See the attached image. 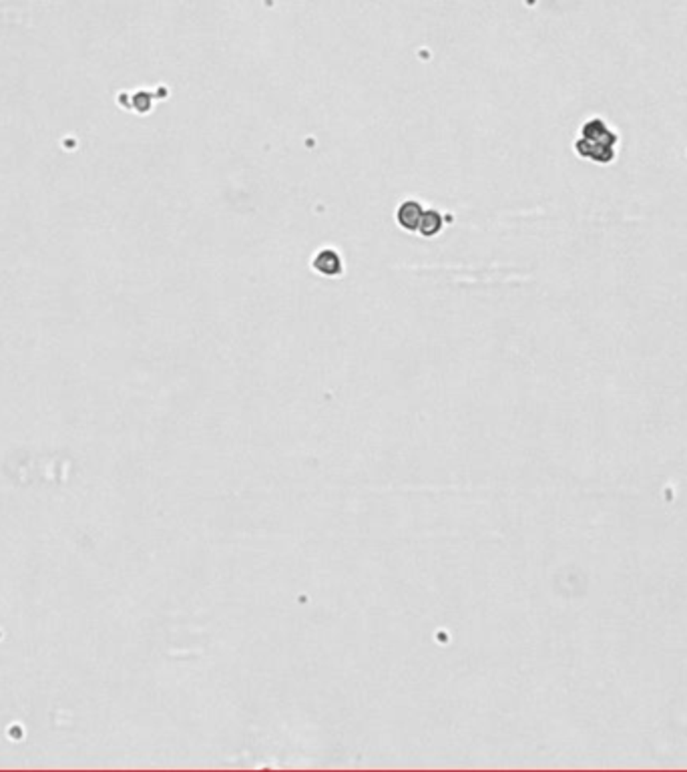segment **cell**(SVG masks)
Returning a JSON list of instances; mask_svg holds the SVG:
<instances>
[{"label": "cell", "mask_w": 687, "mask_h": 772, "mask_svg": "<svg viewBox=\"0 0 687 772\" xmlns=\"http://www.w3.org/2000/svg\"><path fill=\"white\" fill-rule=\"evenodd\" d=\"M422 213H425V208L418 203L416 200L402 201L396 212V222L402 229L406 232H418V225H420V220H422Z\"/></svg>", "instance_id": "2"}, {"label": "cell", "mask_w": 687, "mask_h": 772, "mask_svg": "<svg viewBox=\"0 0 687 772\" xmlns=\"http://www.w3.org/2000/svg\"><path fill=\"white\" fill-rule=\"evenodd\" d=\"M442 224H444V220H442V215L437 210H426L422 213L420 225H418V234L425 237H434L437 234H440Z\"/></svg>", "instance_id": "3"}, {"label": "cell", "mask_w": 687, "mask_h": 772, "mask_svg": "<svg viewBox=\"0 0 687 772\" xmlns=\"http://www.w3.org/2000/svg\"><path fill=\"white\" fill-rule=\"evenodd\" d=\"M312 268L320 276H330V278H334V276L342 274V270H344V262H342V258H340V254H337L336 249L325 248V249H320V251L313 256Z\"/></svg>", "instance_id": "1"}]
</instances>
